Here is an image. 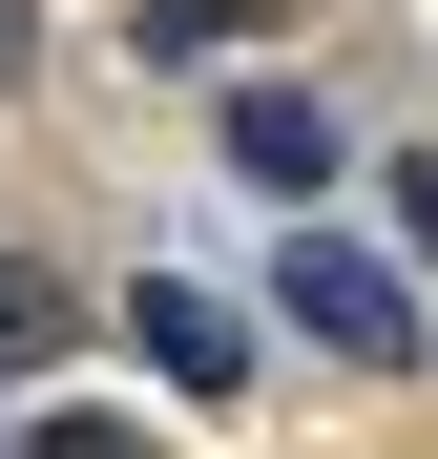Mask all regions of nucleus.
Returning a JSON list of instances; mask_svg holds the SVG:
<instances>
[{
    "instance_id": "nucleus-3",
    "label": "nucleus",
    "mask_w": 438,
    "mask_h": 459,
    "mask_svg": "<svg viewBox=\"0 0 438 459\" xmlns=\"http://www.w3.org/2000/svg\"><path fill=\"white\" fill-rule=\"evenodd\" d=\"M230 168H251V188H334V105H313V84H251V105H230Z\"/></svg>"
},
{
    "instance_id": "nucleus-1",
    "label": "nucleus",
    "mask_w": 438,
    "mask_h": 459,
    "mask_svg": "<svg viewBox=\"0 0 438 459\" xmlns=\"http://www.w3.org/2000/svg\"><path fill=\"white\" fill-rule=\"evenodd\" d=\"M292 314H313L355 376H397V355H417V272H397V251H355V230H313V251H292Z\"/></svg>"
},
{
    "instance_id": "nucleus-4",
    "label": "nucleus",
    "mask_w": 438,
    "mask_h": 459,
    "mask_svg": "<svg viewBox=\"0 0 438 459\" xmlns=\"http://www.w3.org/2000/svg\"><path fill=\"white\" fill-rule=\"evenodd\" d=\"M21 459H146V438H125V418H42Z\"/></svg>"
},
{
    "instance_id": "nucleus-5",
    "label": "nucleus",
    "mask_w": 438,
    "mask_h": 459,
    "mask_svg": "<svg viewBox=\"0 0 438 459\" xmlns=\"http://www.w3.org/2000/svg\"><path fill=\"white\" fill-rule=\"evenodd\" d=\"M0 355H42V272H0Z\"/></svg>"
},
{
    "instance_id": "nucleus-6",
    "label": "nucleus",
    "mask_w": 438,
    "mask_h": 459,
    "mask_svg": "<svg viewBox=\"0 0 438 459\" xmlns=\"http://www.w3.org/2000/svg\"><path fill=\"white\" fill-rule=\"evenodd\" d=\"M0 84H21V0H0Z\"/></svg>"
},
{
    "instance_id": "nucleus-2",
    "label": "nucleus",
    "mask_w": 438,
    "mask_h": 459,
    "mask_svg": "<svg viewBox=\"0 0 438 459\" xmlns=\"http://www.w3.org/2000/svg\"><path fill=\"white\" fill-rule=\"evenodd\" d=\"M125 334L167 355V397H230V376H251V334H230V292H209V272H146V292H125Z\"/></svg>"
}]
</instances>
